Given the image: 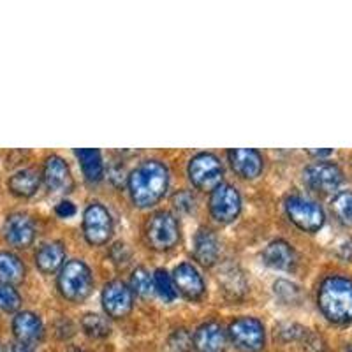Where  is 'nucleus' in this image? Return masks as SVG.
I'll list each match as a JSON object with an SVG mask.
<instances>
[{"instance_id":"1","label":"nucleus","mask_w":352,"mask_h":352,"mask_svg":"<svg viewBox=\"0 0 352 352\" xmlns=\"http://www.w3.org/2000/svg\"><path fill=\"white\" fill-rule=\"evenodd\" d=\"M169 185V171L160 160H143L129 175V192L132 203L150 208L164 197Z\"/></svg>"},{"instance_id":"2","label":"nucleus","mask_w":352,"mask_h":352,"mask_svg":"<svg viewBox=\"0 0 352 352\" xmlns=\"http://www.w3.org/2000/svg\"><path fill=\"white\" fill-rule=\"evenodd\" d=\"M319 307L335 324L352 322V280L345 276H328L319 289Z\"/></svg>"},{"instance_id":"3","label":"nucleus","mask_w":352,"mask_h":352,"mask_svg":"<svg viewBox=\"0 0 352 352\" xmlns=\"http://www.w3.org/2000/svg\"><path fill=\"white\" fill-rule=\"evenodd\" d=\"M94 287L92 272L87 264L80 259H72L62 266L58 275V289L62 296L69 301L80 303L90 296Z\"/></svg>"},{"instance_id":"4","label":"nucleus","mask_w":352,"mask_h":352,"mask_svg":"<svg viewBox=\"0 0 352 352\" xmlns=\"http://www.w3.org/2000/svg\"><path fill=\"white\" fill-rule=\"evenodd\" d=\"M229 340L241 352H259L264 347V326L256 317H240L228 329Z\"/></svg>"},{"instance_id":"5","label":"nucleus","mask_w":352,"mask_h":352,"mask_svg":"<svg viewBox=\"0 0 352 352\" xmlns=\"http://www.w3.org/2000/svg\"><path fill=\"white\" fill-rule=\"evenodd\" d=\"M146 240L155 250H169L180 240V226L169 212H157L146 224Z\"/></svg>"},{"instance_id":"6","label":"nucleus","mask_w":352,"mask_h":352,"mask_svg":"<svg viewBox=\"0 0 352 352\" xmlns=\"http://www.w3.org/2000/svg\"><path fill=\"white\" fill-rule=\"evenodd\" d=\"M285 212L291 222L307 232H316L324 226V212L312 199L292 196L285 201Z\"/></svg>"},{"instance_id":"7","label":"nucleus","mask_w":352,"mask_h":352,"mask_svg":"<svg viewBox=\"0 0 352 352\" xmlns=\"http://www.w3.org/2000/svg\"><path fill=\"white\" fill-rule=\"evenodd\" d=\"M222 175H224V169L213 153H197L188 162V178L194 187L201 188V190L219 187Z\"/></svg>"},{"instance_id":"8","label":"nucleus","mask_w":352,"mask_h":352,"mask_svg":"<svg viewBox=\"0 0 352 352\" xmlns=\"http://www.w3.org/2000/svg\"><path fill=\"white\" fill-rule=\"evenodd\" d=\"M83 232L90 245L108 243L113 234V219L100 203H90L83 213Z\"/></svg>"},{"instance_id":"9","label":"nucleus","mask_w":352,"mask_h":352,"mask_svg":"<svg viewBox=\"0 0 352 352\" xmlns=\"http://www.w3.org/2000/svg\"><path fill=\"white\" fill-rule=\"evenodd\" d=\"M210 212L220 224H229L236 220L241 212V196L236 187L220 184L219 187L213 188L210 196Z\"/></svg>"},{"instance_id":"10","label":"nucleus","mask_w":352,"mask_h":352,"mask_svg":"<svg viewBox=\"0 0 352 352\" xmlns=\"http://www.w3.org/2000/svg\"><path fill=\"white\" fill-rule=\"evenodd\" d=\"M303 180L317 192H333L344 182V173L331 162H316L305 169Z\"/></svg>"},{"instance_id":"11","label":"nucleus","mask_w":352,"mask_h":352,"mask_svg":"<svg viewBox=\"0 0 352 352\" xmlns=\"http://www.w3.org/2000/svg\"><path fill=\"white\" fill-rule=\"evenodd\" d=\"M102 307L111 319H122L132 310V291L120 280H113L102 291Z\"/></svg>"},{"instance_id":"12","label":"nucleus","mask_w":352,"mask_h":352,"mask_svg":"<svg viewBox=\"0 0 352 352\" xmlns=\"http://www.w3.org/2000/svg\"><path fill=\"white\" fill-rule=\"evenodd\" d=\"M4 236L12 247L27 248L32 245L36 238V228H34L32 219L25 213H12L6 219Z\"/></svg>"},{"instance_id":"13","label":"nucleus","mask_w":352,"mask_h":352,"mask_svg":"<svg viewBox=\"0 0 352 352\" xmlns=\"http://www.w3.org/2000/svg\"><path fill=\"white\" fill-rule=\"evenodd\" d=\"M43 178L46 187L53 192H69L72 188L71 169L65 164V160L58 155H50L44 160Z\"/></svg>"},{"instance_id":"14","label":"nucleus","mask_w":352,"mask_h":352,"mask_svg":"<svg viewBox=\"0 0 352 352\" xmlns=\"http://www.w3.org/2000/svg\"><path fill=\"white\" fill-rule=\"evenodd\" d=\"M175 287L184 294L187 300H199L204 294V282L201 273L197 272L196 266L190 263H182L176 266L175 275H173Z\"/></svg>"},{"instance_id":"15","label":"nucleus","mask_w":352,"mask_h":352,"mask_svg":"<svg viewBox=\"0 0 352 352\" xmlns=\"http://www.w3.org/2000/svg\"><path fill=\"white\" fill-rule=\"evenodd\" d=\"M229 162H231L232 169L247 180H254L261 175L264 166L263 155L254 148H236L229 150L228 152Z\"/></svg>"},{"instance_id":"16","label":"nucleus","mask_w":352,"mask_h":352,"mask_svg":"<svg viewBox=\"0 0 352 352\" xmlns=\"http://www.w3.org/2000/svg\"><path fill=\"white\" fill-rule=\"evenodd\" d=\"M228 335L219 322H204L194 333V347L197 352H222Z\"/></svg>"},{"instance_id":"17","label":"nucleus","mask_w":352,"mask_h":352,"mask_svg":"<svg viewBox=\"0 0 352 352\" xmlns=\"http://www.w3.org/2000/svg\"><path fill=\"white\" fill-rule=\"evenodd\" d=\"M12 331L16 340L21 344L34 345L43 338L44 326L43 320L32 312H20L12 320Z\"/></svg>"},{"instance_id":"18","label":"nucleus","mask_w":352,"mask_h":352,"mask_svg":"<svg viewBox=\"0 0 352 352\" xmlns=\"http://www.w3.org/2000/svg\"><path fill=\"white\" fill-rule=\"evenodd\" d=\"M263 261L270 268L275 270H291L296 263V254L291 245L284 240H275L264 248Z\"/></svg>"},{"instance_id":"19","label":"nucleus","mask_w":352,"mask_h":352,"mask_svg":"<svg viewBox=\"0 0 352 352\" xmlns=\"http://www.w3.org/2000/svg\"><path fill=\"white\" fill-rule=\"evenodd\" d=\"M220 245L213 231L210 229H199L194 238V257L203 266H213L219 259Z\"/></svg>"},{"instance_id":"20","label":"nucleus","mask_w":352,"mask_h":352,"mask_svg":"<svg viewBox=\"0 0 352 352\" xmlns=\"http://www.w3.org/2000/svg\"><path fill=\"white\" fill-rule=\"evenodd\" d=\"M65 248L58 241H50V243L41 245L39 250L36 252V264L37 268L43 273H53L64 266Z\"/></svg>"},{"instance_id":"21","label":"nucleus","mask_w":352,"mask_h":352,"mask_svg":"<svg viewBox=\"0 0 352 352\" xmlns=\"http://www.w3.org/2000/svg\"><path fill=\"white\" fill-rule=\"evenodd\" d=\"M74 155L80 160L83 175L88 182L97 184V182L102 180V176H104V164H102V157H100L99 150L80 148L74 150Z\"/></svg>"},{"instance_id":"22","label":"nucleus","mask_w":352,"mask_h":352,"mask_svg":"<svg viewBox=\"0 0 352 352\" xmlns=\"http://www.w3.org/2000/svg\"><path fill=\"white\" fill-rule=\"evenodd\" d=\"M41 178L34 169H21L9 178V190L20 197H30L39 188Z\"/></svg>"},{"instance_id":"23","label":"nucleus","mask_w":352,"mask_h":352,"mask_svg":"<svg viewBox=\"0 0 352 352\" xmlns=\"http://www.w3.org/2000/svg\"><path fill=\"white\" fill-rule=\"evenodd\" d=\"M25 275V266L16 256L9 252H0V282L14 284L20 282Z\"/></svg>"},{"instance_id":"24","label":"nucleus","mask_w":352,"mask_h":352,"mask_svg":"<svg viewBox=\"0 0 352 352\" xmlns=\"http://www.w3.org/2000/svg\"><path fill=\"white\" fill-rule=\"evenodd\" d=\"M131 291L136 292L138 296L148 298L155 291L153 287V275H150L148 270L136 268L131 276Z\"/></svg>"},{"instance_id":"25","label":"nucleus","mask_w":352,"mask_h":352,"mask_svg":"<svg viewBox=\"0 0 352 352\" xmlns=\"http://www.w3.org/2000/svg\"><path fill=\"white\" fill-rule=\"evenodd\" d=\"M153 287L164 301H173L176 298L175 282H173L171 275L166 270L160 268L153 273Z\"/></svg>"},{"instance_id":"26","label":"nucleus","mask_w":352,"mask_h":352,"mask_svg":"<svg viewBox=\"0 0 352 352\" xmlns=\"http://www.w3.org/2000/svg\"><path fill=\"white\" fill-rule=\"evenodd\" d=\"M81 326H83L85 333L94 338H102V336L109 335V324L104 317L97 316V314H87L81 320Z\"/></svg>"},{"instance_id":"27","label":"nucleus","mask_w":352,"mask_h":352,"mask_svg":"<svg viewBox=\"0 0 352 352\" xmlns=\"http://www.w3.org/2000/svg\"><path fill=\"white\" fill-rule=\"evenodd\" d=\"M333 212L344 224L352 226V192H340L331 203Z\"/></svg>"},{"instance_id":"28","label":"nucleus","mask_w":352,"mask_h":352,"mask_svg":"<svg viewBox=\"0 0 352 352\" xmlns=\"http://www.w3.org/2000/svg\"><path fill=\"white\" fill-rule=\"evenodd\" d=\"M21 305V298L18 291L11 284L0 282V310L4 312H14Z\"/></svg>"},{"instance_id":"29","label":"nucleus","mask_w":352,"mask_h":352,"mask_svg":"<svg viewBox=\"0 0 352 352\" xmlns=\"http://www.w3.org/2000/svg\"><path fill=\"white\" fill-rule=\"evenodd\" d=\"M273 287H275L276 296L285 301V303H294V301L300 300V289H298V285L291 284V282L276 280Z\"/></svg>"},{"instance_id":"30","label":"nucleus","mask_w":352,"mask_h":352,"mask_svg":"<svg viewBox=\"0 0 352 352\" xmlns=\"http://www.w3.org/2000/svg\"><path fill=\"white\" fill-rule=\"evenodd\" d=\"M169 349L171 352H190L192 349V338L185 329H176L169 336Z\"/></svg>"},{"instance_id":"31","label":"nucleus","mask_w":352,"mask_h":352,"mask_svg":"<svg viewBox=\"0 0 352 352\" xmlns=\"http://www.w3.org/2000/svg\"><path fill=\"white\" fill-rule=\"evenodd\" d=\"M301 338H303V347L307 349L308 352H322L324 351V342L320 340V336H317L316 333L308 331V329H305L303 335H301Z\"/></svg>"},{"instance_id":"32","label":"nucleus","mask_w":352,"mask_h":352,"mask_svg":"<svg viewBox=\"0 0 352 352\" xmlns=\"http://www.w3.org/2000/svg\"><path fill=\"white\" fill-rule=\"evenodd\" d=\"M55 212L56 215L62 217V219H69V217H72L76 213V206H74L71 201H60V203L56 204Z\"/></svg>"},{"instance_id":"33","label":"nucleus","mask_w":352,"mask_h":352,"mask_svg":"<svg viewBox=\"0 0 352 352\" xmlns=\"http://www.w3.org/2000/svg\"><path fill=\"white\" fill-rule=\"evenodd\" d=\"M6 352H34V349L27 344H21V342H11L6 347Z\"/></svg>"},{"instance_id":"34","label":"nucleus","mask_w":352,"mask_h":352,"mask_svg":"<svg viewBox=\"0 0 352 352\" xmlns=\"http://www.w3.org/2000/svg\"><path fill=\"white\" fill-rule=\"evenodd\" d=\"M312 155H317V157H326V155H331L333 150H312Z\"/></svg>"},{"instance_id":"35","label":"nucleus","mask_w":352,"mask_h":352,"mask_svg":"<svg viewBox=\"0 0 352 352\" xmlns=\"http://www.w3.org/2000/svg\"><path fill=\"white\" fill-rule=\"evenodd\" d=\"M347 352H352V347H349V351Z\"/></svg>"}]
</instances>
